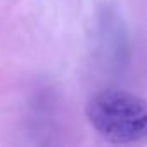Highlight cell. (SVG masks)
<instances>
[{"label":"cell","mask_w":147,"mask_h":147,"mask_svg":"<svg viewBox=\"0 0 147 147\" xmlns=\"http://www.w3.org/2000/svg\"><path fill=\"white\" fill-rule=\"evenodd\" d=\"M92 128L111 144H133L147 138V99L121 88L92 95L85 107Z\"/></svg>","instance_id":"6da1fadb"}]
</instances>
